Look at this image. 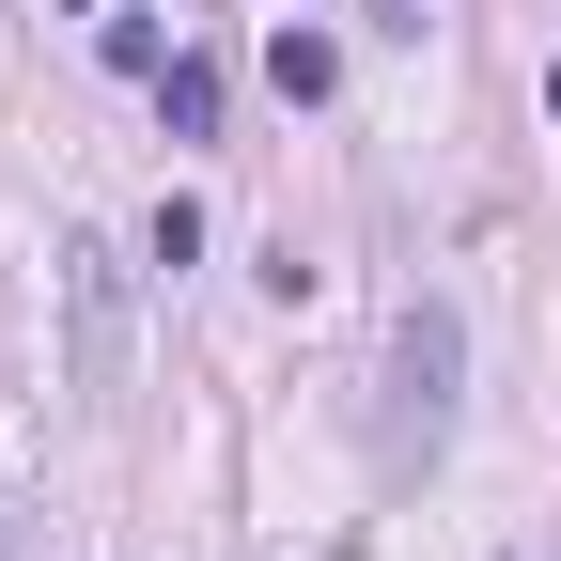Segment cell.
I'll use <instances>...</instances> for the list:
<instances>
[{"label": "cell", "mask_w": 561, "mask_h": 561, "mask_svg": "<svg viewBox=\"0 0 561 561\" xmlns=\"http://www.w3.org/2000/svg\"><path fill=\"white\" fill-rule=\"evenodd\" d=\"M0 546H16V483H0Z\"/></svg>", "instance_id": "7"}, {"label": "cell", "mask_w": 561, "mask_h": 561, "mask_svg": "<svg viewBox=\"0 0 561 561\" xmlns=\"http://www.w3.org/2000/svg\"><path fill=\"white\" fill-rule=\"evenodd\" d=\"M140 250H157V265H203V203L172 187V203H157V219H140Z\"/></svg>", "instance_id": "5"}, {"label": "cell", "mask_w": 561, "mask_h": 561, "mask_svg": "<svg viewBox=\"0 0 561 561\" xmlns=\"http://www.w3.org/2000/svg\"><path fill=\"white\" fill-rule=\"evenodd\" d=\"M157 110H172V140H219V62L172 47V62H157Z\"/></svg>", "instance_id": "4"}, {"label": "cell", "mask_w": 561, "mask_h": 561, "mask_svg": "<svg viewBox=\"0 0 561 561\" xmlns=\"http://www.w3.org/2000/svg\"><path fill=\"white\" fill-rule=\"evenodd\" d=\"M265 79L297 94V110H328V94H343V47H328V32H280V47H265Z\"/></svg>", "instance_id": "3"}, {"label": "cell", "mask_w": 561, "mask_h": 561, "mask_svg": "<svg viewBox=\"0 0 561 561\" xmlns=\"http://www.w3.org/2000/svg\"><path fill=\"white\" fill-rule=\"evenodd\" d=\"M546 110H561V62H546Z\"/></svg>", "instance_id": "8"}, {"label": "cell", "mask_w": 561, "mask_h": 561, "mask_svg": "<svg viewBox=\"0 0 561 561\" xmlns=\"http://www.w3.org/2000/svg\"><path fill=\"white\" fill-rule=\"evenodd\" d=\"M453 437V312L405 297L390 312V453H437Z\"/></svg>", "instance_id": "1"}, {"label": "cell", "mask_w": 561, "mask_h": 561, "mask_svg": "<svg viewBox=\"0 0 561 561\" xmlns=\"http://www.w3.org/2000/svg\"><path fill=\"white\" fill-rule=\"evenodd\" d=\"M375 16H390V32H421V16H437V0H375Z\"/></svg>", "instance_id": "6"}, {"label": "cell", "mask_w": 561, "mask_h": 561, "mask_svg": "<svg viewBox=\"0 0 561 561\" xmlns=\"http://www.w3.org/2000/svg\"><path fill=\"white\" fill-rule=\"evenodd\" d=\"M62 328H79V343H62V375H79V405H110L125 390V250H62Z\"/></svg>", "instance_id": "2"}]
</instances>
